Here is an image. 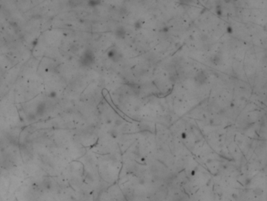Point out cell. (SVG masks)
I'll list each match as a JSON object with an SVG mask.
<instances>
[{
    "instance_id": "1",
    "label": "cell",
    "mask_w": 267,
    "mask_h": 201,
    "mask_svg": "<svg viewBox=\"0 0 267 201\" xmlns=\"http://www.w3.org/2000/svg\"><path fill=\"white\" fill-rule=\"evenodd\" d=\"M94 61V55L91 50H87L82 54L80 62L83 66H90Z\"/></svg>"
},
{
    "instance_id": "2",
    "label": "cell",
    "mask_w": 267,
    "mask_h": 201,
    "mask_svg": "<svg viewBox=\"0 0 267 201\" xmlns=\"http://www.w3.org/2000/svg\"><path fill=\"white\" fill-rule=\"evenodd\" d=\"M45 111H46V105H45V102H39L38 105H37L36 109H35V116L36 117H41L42 116H44V114L45 113Z\"/></svg>"
},
{
    "instance_id": "3",
    "label": "cell",
    "mask_w": 267,
    "mask_h": 201,
    "mask_svg": "<svg viewBox=\"0 0 267 201\" xmlns=\"http://www.w3.org/2000/svg\"><path fill=\"white\" fill-rule=\"evenodd\" d=\"M207 78H208V76H207L205 72H204V71H200V72H198L197 74V76H195V81L197 83H199V84H204V83H206Z\"/></svg>"
},
{
    "instance_id": "4",
    "label": "cell",
    "mask_w": 267,
    "mask_h": 201,
    "mask_svg": "<svg viewBox=\"0 0 267 201\" xmlns=\"http://www.w3.org/2000/svg\"><path fill=\"white\" fill-rule=\"evenodd\" d=\"M125 30L124 28H120L119 29H117V32H116V35H117L120 38H122V37H124V35H125Z\"/></svg>"
},
{
    "instance_id": "5",
    "label": "cell",
    "mask_w": 267,
    "mask_h": 201,
    "mask_svg": "<svg viewBox=\"0 0 267 201\" xmlns=\"http://www.w3.org/2000/svg\"><path fill=\"white\" fill-rule=\"evenodd\" d=\"M70 50H71V52L75 53V52H77L78 50V47L76 45H72V46H71V47H70Z\"/></svg>"
},
{
    "instance_id": "6",
    "label": "cell",
    "mask_w": 267,
    "mask_h": 201,
    "mask_svg": "<svg viewBox=\"0 0 267 201\" xmlns=\"http://www.w3.org/2000/svg\"><path fill=\"white\" fill-rule=\"evenodd\" d=\"M57 96V94L56 91H51L50 94H49V97H50V98H55Z\"/></svg>"
},
{
    "instance_id": "7",
    "label": "cell",
    "mask_w": 267,
    "mask_h": 201,
    "mask_svg": "<svg viewBox=\"0 0 267 201\" xmlns=\"http://www.w3.org/2000/svg\"><path fill=\"white\" fill-rule=\"evenodd\" d=\"M28 120H34L36 119L35 114H29L28 116Z\"/></svg>"
}]
</instances>
